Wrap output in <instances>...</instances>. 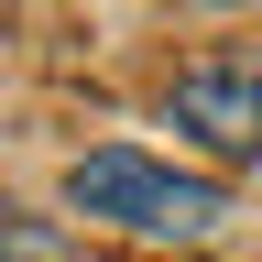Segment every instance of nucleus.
<instances>
[{"mask_svg": "<svg viewBox=\"0 0 262 262\" xmlns=\"http://www.w3.org/2000/svg\"><path fill=\"white\" fill-rule=\"evenodd\" d=\"M66 208L110 219V229H142V241H208L229 219V186L219 175H175L153 153H77L66 164Z\"/></svg>", "mask_w": 262, "mask_h": 262, "instance_id": "obj_1", "label": "nucleus"}, {"mask_svg": "<svg viewBox=\"0 0 262 262\" xmlns=\"http://www.w3.org/2000/svg\"><path fill=\"white\" fill-rule=\"evenodd\" d=\"M164 120H175L186 142L229 153V164H262V55H229V66H196V77H175Z\"/></svg>", "mask_w": 262, "mask_h": 262, "instance_id": "obj_2", "label": "nucleus"}, {"mask_svg": "<svg viewBox=\"0 0 262 262\" xmlns=\"http://www.w3.org/2000/svg\"><path fill=\"white\" fill-rule=\"evenodd\" d=\"M0 262H77V251H66V229H44V219H22L11 196H0Z\"/></svg>", "mask_w": 262, "mask_h": 262, "instance_id": "obj_3", "label": "nucleus"}]
</instances>
